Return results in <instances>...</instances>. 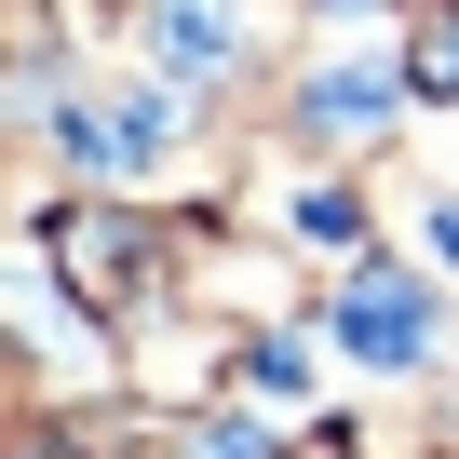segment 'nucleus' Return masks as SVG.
I'll use <instances>...</instances> for the list:
<instances>
[{"instance_id": "f257e3e1", "label": "nucleus", "mask_w": 459, "mask_h": 459, "mask_svg": "<svg viewBox=\"0 0 459 459\" xmlns=\"http://www.w3.org/2000/svg\"><path fill=\"white\" fill-rule=\"evenodd\" d=\"M351 351L405 365V351H419V284H351Z\"/></svg>"}, {"instance_id": "f03ea898", "label": "nucleus", "mask_w": 459, "mask_h": 459, "mask_svg": "<svg viewBox=\"0 0 459 459\" xmlns=\"http://www.w3.org/2000/svg\"><path fill=\"white\" fill-rule=\"evenodd\" d=\"M311 108H325V135H378V108H392V95H378V82H325Z\"/></svg>"}]
</instances>
